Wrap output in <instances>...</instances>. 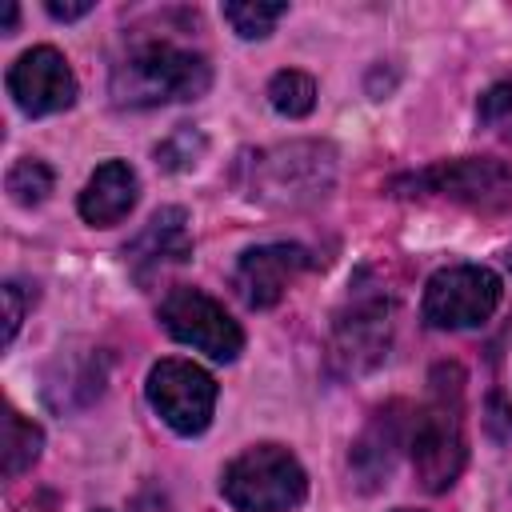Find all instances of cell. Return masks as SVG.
<instances>
[{
    "instance_id": "6",
    "label": "cell",
    "mask_w": 512,
    "mask_h": 512,
    "mask_svg": "<svg viewBox=\"0 0 512 512\" xmlns=\"http://www.w3.org/2000/svg\"><path fill=\"white\" fill-rule=\"evenodd\" d=\"M388 296L376 292V284H356L348 292V304L340 308L336 324H332V344H328V364L340 376H360L368 368H376L388 352Z\"/></svg>"
},
{
    "instance_id": "20",
    "label": "cell",
    "mask_w": 512,
    "mask_h": 512,
    "mask_svg": "<svg viewBox=\"0 0 512 512\" xmlns=\"http://www.w3.org/2000/svg\"><path fill=\"white\" fill-rule=\"evenodd\" d=\"M200 156H204V136H200L196 128H188V124H180L168 140L156 144V164L168 168V172H184V168H192Z\"/></svg>"
},
{
    "instance_id": "3",
    "label": "cell",
    "mask_w": 512,
    "mask_h": 512,
    "mask_svg": "<svg viewBox=\"0 0 512 512\" xmlns=\"http://www.w3.org/2000/svg\"><path fill=\"white\" fill-rule=\"evenodd\" d=\"M244 168H248L244 196L260 204H276V208H300V204L320 200L332 188L336 152L320 140H292V144L252 156Z\"/></svg>"
},
{
    "instance_id": "11",
    "label": "cell",
    "mask_w": 512,
    "mask_h": 512,
    "mask_svg": "<svg viewBox=\"0 0 512 512\" xmlns=\"http://www.w3.org/2000/svg\"><path fill=\"white\" fill-rule=\"evenodd\" d=\"M304 268H308V252L300 244H260L240 252L232 288L248 308H272Z\"/></svg>"
},
{
    "instance_id": "8",
    "label": "cell",
    "mask_w": 512,
    "mask_h": 512,
    "mask_svg": "<svg viewBox=\"0 0 512 512\" xmlns=\"http://www.w3.org/2000/svg\"><path fill=\"white\" fill-rule=\"evenodd\" d=\"M160 324L168 328L172 340L228 364L240 356L244 348V332L240 324L224 312V304H216L208 292L200 288H172L160 300Z\"/></svg>"
},
{
    "instance_id": "4",
    "label": "cell",
    "mask_w": 512,
    "mask_h": 512,
    "mask_svg": "<svg viewBox=\"0 0 512 512\" xmlns=\"http://www.w3.org/2000/svg\"><path fill=\"white\" fill-rule=\"evenodd\" d=\"M220 492L236 512H292L308 492V476L288 448L256 444L224 468Z\"/></svg>"
},
{
    "instance_id": "7",
    "label": "cell",
    "mask_w": 512,
    "mask_h": 512,
    "mask_svg": "<svg viewBox=\"0 0 512 512\" xmlns=\"http://www.w3.org/2000/svg\"><path fill=\"white\" fill-rule=\"evenodd\" d=\"M500 304V276L484 264L440 268L424 284L420 316L428 328H476Z\"/></svg>"
},
{
    "instance_id": "16",
    "label": "cell",
    "mask_w": 512,
    "mask_h": 512,
    "mask_svg": "<svg viewBox=\"0 0 512 512\" xmlns=\"http://www.w3.org/2000/svg\"><path fill=\"white\" fill-rule=\"evenodd\" d=\"M40 448H44V432L32 420H24L16 408H4V448H0L4 476H20L24 468H32Z\"/></svg>"
},
{
    "instance_id": "2",
    "label": "cell",
    "mask_w": 512,
    "mask_h": 512,
    "mask_svg": "<svg viewBox=\"0 0 512 512\" xmlns=\"http://www.w3.org/2000/svg\"><path fill=\"white\" fill-rule=\"evenodd\" d=\"M464 372L456 364H440L432 372V396L408 424V452L416 480L428 492H444L456 484L464 468V408H460V388Z\"/></svg>"
},
{
    "instance_id": "21",
    "label": "cell",
    "mask_w": 512,
    "mask_h": 512,
    "mask_svg": "<svg viewBox=\"0 0 512 512\" xmlns=\"http://www.w3.org/2000/svg\"><path fill=\"white\" fill-rule=\"evenodd\" d=\"M476 116H480V124H484L488 132H496L500 140L512 144V80L492 84V88L480 96Z\"/></svg>"
},
{
    "instance_id": "24",
    "label": "cell",
    "mask_w": 512,
    "mask_h": 512,
    "mask_svg": "<svg viewBox=\"0 0 512 512\" xmlns=\"http://www.w3.org/2000/svg\"><path fill=\"white\" fill-rule=\"evenodd\" d=\"M92 12V0H76V4H60V0H48V16L56 20H80Z\"/></svg>"
},
{
    "instance_id": "23",
    "label": "cell",
    "mask_w": 512,
    "mask_h": 512,
    "mask_svg": "<svg viewBox=\"0 0 512 512\" xmlns=\"http://www.w3.org/2000/svg\"><path fill=\"white\" fill-rule=\"evenodd\" d=\"M20 320H24V292H20L16 280H8L4 284V344H12Z\"/></svg>"
},
{
    "instance_id": "15",
    "label": "cell",
    "mask_w": 512,
    "mask_h": 512,
    "mask_svg": "<svg viewBox=\"0 0 512 512\" xmlns=\"http://www.w3.org/2000/svg\"><path fill=\"white\" fill-rule=\"evenodd\" d=\"M104 388V364L100 356H76V352H64L52 372H48V384H44V396L52 408H80L88 400H96Z\"/></svg>"
},
{
    "instance_id": "10",
    "label": "cell",
    "mask_w": 512,
    "mask_h": 512,
    "mask_svg": "<svg viewBox=\"0 0 512 512\" xmlns=\"http://www.w3.org/2000/svg\"><path fill=\"white\" fill-rule=\"evenodd\" d=\"M8 96L28 116H52L76 100V76L56 48L40 44V48H28L8 68Z\"/></svg>"
},
{
    "instance_id": "1",
    "label": "cell",
    "mask_w": 512,
    "mask_h": 512,
    "mask_svg": "<svg viewBox=\"0 0 512 512\" xmlns=\"http://www.w3.org/2000/svg\"><path fill=\"white\" fill-rule=\"evenodd\" d=\"M212 84V68L200 52L172 40H136L112 64V100L120 108H156L172 100H196Z\"/></svg>"
},
{
    "instance_id": "18",
    "label": "cell",
    "mask_w": 512,
    "mask_h": 512,
    "mask_svg": "<svg viewBox=\"0 0 512 512\" xmlns=\"http://www.w3.org/2000/svg\"><path fill=\"white\" fill-rule=\"evenodd\" d=\"M8 196L20 204V208H36V204H44L48 200V192H52V168L44 164V160H36V156H24V160H16L12 168H8Z\"/></svg>"
},
{
    "instance_id": "17",
    "label": "cell",
    "mask_w": 512,
    "mask_h": 512,
    "mask_svg": "<svg viewBox=\"0 0 512 512\" xmlns=\"http://www.w3.org/2000/svg\"><path fill=\"white\" fill-rule=\"evenodd\" d=\"M268 100H272V108H276L280 116L300 120V116H308L312 104H316V80H312L308 72H300V68H284V72H276V76L268 80Z\"/></svg>"
},
{
    "instance_id": "5",
    "label": "cell",
    "mask_w": 512,
    "mask_h": 512,
    "mask_svg": "<svg viewBox=\"0 0 512 512\" xmlns=\"http://www.w3.org/2000/svg\"><path fill=\"white\" fill-rule=\"evenodd\" d=\"M400 196H444L476 212H508L512 208V164L492 156H464L432 164L408 180H396Z\"/></svg>"
},
{
    "instance_id": "26",
    "label": "cell",
    "mask_w": 512,
    "mask_h": 512,
    "mask_svg": "<svg viewBox=\"0 0 512 512\" xmlns=\"http://www.w3.org/2000/svg\"><path fill=\"white\" fill-rule=\"evenodd\" d=\"M508 264H512V252H508Z\"/></svg>"
},
{
    "instance_id": "12",
    "label": "cell",
    "mask_w": 512,
    "mask_h": 512,
    "mask_svg": "<svg viewBox=\"0 0 512 512\" xmlns=\"http://www.w3.org/2000/svg\"><path fill=\"white\" fill-rule=\"evenodd\" d=\"M188 256H192V232H188L184 208H160L136 232V240L124 248V260L140 284H148L152 276H160L172 264H184Z\"/></svg>"
},
{
    "instance_id": "27",
    "label": "cell",
    "mask_w": 512,
    "mask_h": 512,
    "mask_svg": "<svg viewBox=\"0 0 512 512\" xmlns=\"http://www.w3.org/2000/svg\"><path fill=\"white\" fill-rule=\"evenodd\" d=\"M400 512H412V508H400Z\"/></svg>"
},
{
    "instance_id": "25",
    "label": "cell",
    "mask_w": 512,
    "mask_h": 512,
    "mask_svg": "<svg viewBox=\"0 0 512 512\" xmlns=\"http://www.w3.org/2000/svg\"><path fill=\"white\" fill-rule=\"evenodd\" d=\"M16 16H20V12H16V4H4V36H12V32H16Z\"/></svg>"
},
{
    "instance_id": "13",
    "label": "cell",
    "mask_w": 512,
    "mask_h": 512,
    "mask_svg": "<svg viewBox=\"0 0 512 512\" xmlns=\"http://www.w3.org/2000/svg\"><path fill=\"white\" fill-rule=\"evenodd\" d=\"M136 196H140L136 172L124 160H108L88 176V184L80 192V216L92 228H112L136 208Z\"/></svg>"
},
{
    "instance_id": "19",
    "label": "cell",
    "mask_w": 512,
    "mask_h": 512,
    "mask_svg": "<svg viewBox=\"0 0 512 512\" xmlns=\"http://www.w3.org/2000/svg\"><path fill=\"white\" fill-rule=\"evenodd\" d=\"M284 16H288V4H256V0H248V4H224V20L244 40L268 36L276 28V20H284Z\"/></svg>"
},
{
    "instance_id": "22",
    "label": "cell",
    "mask_w": 512,
    "mask_h": 512,
    "mask_svg": "<svg viewBox=\"0 0 512 512\" xmlns=\"http://www.w3.org/2000/svg\"><path fill=\"white\" fill-rule=\"evenodd\" d=\"M484 428L496 444H508L512 440V400L504 392H492L488 404H484Z\"/></svg>"
},
{
    "instance_id": "14",
    "label": "cell",
    "mask_w": 512,
    "mask_h": 512,
    "mask_svg": "<svg viewBox=\"0 0 512 512\" xmlns=\"http://www.w3.org/2000/svg\"><path fill=\"white\" fill-rule=\"evenodd\" d=\"M396 412H400V404H388L384 412H376L372 428L352 448V472H356V484L364 492L380 488L392 472V452H396L400 432H404V416H396Z\"/></svg>"
},
{
    "instance_id": "9",
    "label": "cell",
    "mask_w": 512,
    "mask_h": 512,
    "mask_svg": "<svg viewBox=\"0 0 512 512\" xmlns=\"http://www.w3.org/2000/svg\"><path fill=\"white\" fill-rule=\"evenodd\" d=\"M148 404L180 436H200L216 412V380L192 360H160L148 372Z\"/></svg>"
}]
</instances>
